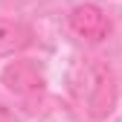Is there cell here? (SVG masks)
<instances>
[{
    "instance_id": "6da1fadb",
    "label": "cell",
    "mask_w": 122,
    "mask_h": 122,
    "mask_svg": "<svg viewBox=\"0 0 122 122\" xmlns=\"http://www.w3.org/2000/svg\"><path fill=\"white\" fill-rule=\"evenodd\" d=\"M119 102V81H116V73L108 61L93 58L87 67V96H84V108L90 119H108Z\"/></svg>"
},
{
    "instance_id": "7a4b0ae2",
    "label": "cell",
    "mask_w": 122,
    "mask_h": 122,
    "mask_svg": "<svg viewBox=\"0 0 122 122\" xmlns=\"http://www.w3.org/2000/svg\"><path fill=\"white\" fill-rule=\"evenodd\" d=\"M0 81L9 90L12 96H18L26 105H35L44 99V90H47V79H44V70L38 67V61L32 58H15L3 67L0 73Z\"/></svg>"
},
{
    "instance_id": "3957f363",
    "label": "cell",
    "mask_w": 122,
    "mask_h": 122,
    "mask_svg": "<svg viewBox=\"0 0 122 122\" xmlns=\"http://www.w3.org/2000/svg\"><path fill=\"white\" fill-rule=\"evenodd\" d=\"M67 23H70V29L79 38H84L90 44H99V41H105L113 32L111 15L105 12L102 6H96V3H79V6H73L70 15H67Z\"/></svg>"
},
{
    "instance_id": "277c9868",
    "label": "cell",
    "mask_w": 122,
    "mask_h": 122,
    "mask_svg": "<svg viewBox=\"0 0 122 122\" xmlns=\"http://www.w3.org/2000/svg\"><path fill=\"white\" fill-rule=\"evenodd\" d=\"M32 38H35V32L26 23L12 20V18H0V58L23 52L32 44Z\"/></svg>"
},
{
    "instance_id": "5b68a950",
    "label": "cell",
    "mask_w": 122,
    "mask_h": 122,
    "mask_svg": "<svg viewBox=\"0 0 122 122\" xmlns=\"http://www.w3.org/2000/svg\"><path fill=\"white\" fill-rule=\"evenodd\" d=\"M0 122H18L15 111L9 108V105H3V102H0Z\"/></svg>"
}]
</instances>
